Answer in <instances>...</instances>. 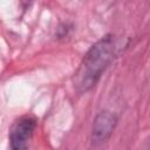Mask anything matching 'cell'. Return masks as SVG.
I'll use <instances>...</instances> for the list:
<instances>
[{
    "label": "cell",
    "instance_id": "6da1fadb",
    "mask_svg": "<svg viewBox=\"0 0 150 150\" xmlns=\"http://www.w3.org/2000/svg\"><path fill=\"white\" fill-rule=\"evenodd\" d=\"M115 55V41L112 35H105L87 52L76 73L74 74V87L79 93L91 89Z\"/></svg>",
    "mask_w": 150,
    "mask_h": 150
},
{
    "label": "cell",
    "instance_id": "7a4b0ae2",
    "mask_svg": "<svg viewBox=\"0 0 150 150\" xmlns=\"http://www.w3.org/2000/svg\"><path fill=\"white\" fill-rule=\"evenodd\" d=\"M36 122L32 117H21L12 125L9 130L11 148L13 150H21L28 146V143L35 130Z\"/></svg>",
    "mask_w": 150,
    "mask_h": 150
},
{
    "label": "cell",
    "instance_id": "3957f363",
    "mask_svg": "<svg viewBox=\"0 0 150 150\" xmlns=\"http://www.w3.org/2000/svg\"><path fill=\"white\" fill-rule=\"evenodd\" d=\"M117 123V117L110 111H101L94 120L91 141L94 144L104 143L112 134Z\"/></svg>",
    "mask_w": 150,
    "mask_h": 150
}]
</instances>
